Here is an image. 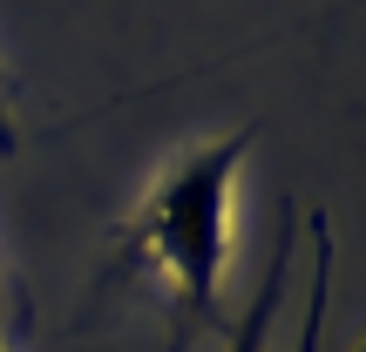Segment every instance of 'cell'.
Returning <instances> with one entry per match:
<instances>
[{
    "instance_id": "1",
    "label": "cell",
    "mask_w": 366,
    "mask_h": 352,
    "mask_svg": "<svg viewBox=\"0 0 366 352\" xmlns=\"http://www.w3.org/2000/svg\"><path fill=\"white\" fill-rule=\"evenodd\" d=\"M251 136H258V122H244V129L217 136V143H197L177 163H163L149 196L116 231L109 278L143 271V278L163 285V298H170V352H183L190 332H210V318H217L224 258H231V190H237Z\"/></svg>"
},
{
    "instance_id": "2",
    "label": "cell",
    "mask_w": 366,
    "mask_h": 352,
    "mask_svg": "<svg viewBox=\"0 0 366 352\" xmlns=\"http://www.w3.org/2000/svg\"><path fill=\"white\" fill-rule=\"evenodd\" d=\"M292 237H299V203H285V223H278L272 264H264V271H258V291H251L244 318H237V326H231V346H224V352H264V346H272L278 305H285V278H292Z\"/></svg>"
},
{
    "instance_id": "3",
    "label": "cell",
    "mask_w": 366,
    "mask_h": 352,
    "mask_svg": "<svg viewBox=\"0 0 366 352\" xmlns=\"http://www.w3.org/2000/svg\"><path fill=\"white\" fill-rule=\"evenodd\" d=\"M326 298H332V223L326 210H312V291H305V318H299V352H319Z\"/></svg>"
},
{
    "instance_id": "4",
    "label": "cell",
    "mask_w": 366,
    "mask_h": 352,
    "mask_svg": "<svg viewBox=\"0 0 366 352\" xmlns=\"http://www.w3.org/2000/svg\"><path fill=\"white\" fill-rule=\"evenodd\" d=\"M14 149V116H7V95H0V156Z\"/></svg>"
},
{
    "instance_id": "5",
    "label": "cell",
    "mask_w": 366,
    "mask_h": 352,
    "mask_svg": "<svg viewBox=\"0 0 366 352\" xmlns=\"http://www.w3.org/2000/svg\"><path fill=\"white\" fill-rule=\"evenodd\" d=\"M0 352H7V346H0Z\"/></svg>"
}]
</instances>
